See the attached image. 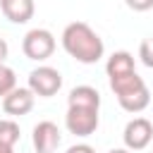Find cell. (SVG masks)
I'll return each instance as SVG.
<instances>
[{
  "instance_id": "obj_17",
  "label": "cell",
  "mask_w": 153,
  "mask_h": 153,
  "mask_svg": "<svg viewBox=\"0 0 153 153\" xmlns=\"http://www.w3.org/2000/svg\"><path fill=\"white\" fill-rule=\"evenodd\" d=\"M7 55H10V48H7V41H5V38H0V65H5V60H7Z\"/></svg>"
},
{
  "instance_id": "obj_13",
  "label": "cell",
  "mask_w": 153,
  "mask_h": 153,
  "mask_svg": "<svg viewBox=\"0 0 153 153\" xmlns=\"http://www.w3.org/2000/svg\"><path fill=\"white\" fill-rule=\"evenodd\" d=\"M17 88V76H14V69L7 67V65H0V98H5L10 91Z\"/></svg>"
},
{
  "instance_id": "obj_11",
  "label": "cell",
  "mask_w": 153,
  "mask_h": 153,
  "mask_svg": "<svg viewBox=\"0 0 153 153\" xmlns=\"http://www.w3.org/2000/svg\"><path fill=\"white\" fill-rule=\"evenodd\" d=\"M105 72H108V79H110V76H122V74H129V72H136L131 53H127V50H117V53H112V55L108 57Z\"/></svg>"
},
{
  "instance_id": "obj_6",
  "label": "cell",
  "mask_w": 153,
  "mask_h": 153,
  "mask_svg": "<svg viewBox=\"0 0 153 153\" xmlns=\"http://www.w3.org/2000/svg\"><path fill=\"white\" fill-rule=\"evenodd\" d=\"M122 139H124V146L129 151H143L151 143V139H153V124H151V120L134 117L131 122H127Z\"/></svg>"
},
{
  "instance_id": "obj_7",
  "label": "cell",
  "mask_w": 153,
  "mask_h": 153,
  "mask_svg": "<svg viewBox=\"0 0 153 153\" xmlns=\"http://www.w3.org/2000/svg\"><path fill=\"white\" fill-rule=\"evenodd\" d=\"M31 141H33L36 153H53V151L60 146L62 136H60V129H57V124H55V122L43 120V122H38V124L33 127Z\"/></svg>"
},
{
  "instance_id": "obj_9",
  "label": "cell",
  "mask_w": 153,
  "mask_h": 153,
  "mask_svg": "<svg viewBox=\"0 0 153 153\" xmlns=\"http://www.w3.org/2000/svg\"><path fill=\"white\" fill-rule=\"evenodd\" d=\"M0 10L12 24H26L33 17L36 7L33 0H0Z\"/></svg>"
},
{
  "instance_id": "obj_16",
  "label": "cell",
  "mask_w": 153,
  "mask_h": 153,
  "mask_svg": "<svg viewBox=\"0 0 153 153\" xmlns=\"http://www.w3.org/2000/svg\"><path fill=\"white\" fill-rule=\"evenodd\" d=\"M67 153H96V148L88 143H76V146H69Z\"/></svg>"
},
{
  "instance_id": "obj_2",
  "label": "cell",
  "mask_w": 153,
  "mask_h": 153,
  "mask_svg": "<svg viewBox=\"0 0 153 153\" xmlns=\"http://www.w3.org/2000/svg\"><path fill=\"white\" fill-rule=\"evenodd\" d=\"M110 88L117 96L122 110H127V112H141L151 103V91L136 72H129L122 76H110Z\"/></svg>"
},
{
  "instance_id": "obj_18",
  "label": "cell",
  "mask_w": 153,
  "mask_h": 153,
  "mask_svg": "<svg viewBox=\"0 0 153 153\" xmlns=\"http://www.w3.org/2000/svg\"><path fill=\"white\" fill-rule=\"evenodd\" d=\"M108 153H134V151H129V148H112V151H108Z\"/></svg>"
},
{
  "instance_id": "obj_8",
  "label": "cell",
  "mask_w": 153,
  "mask_h": 153,
  "mask_svg": "<svg viewBox=\"0 0 153 153\" xmlns=\"http://www.w3.org/2000/svg\"><path fill=\"white\" fill-rule=\"evenodd\" d=\"M33 98H36V93L26 86V88H14V91H10L5 98H2V110L7 112V115H14V117H19V115H26V112H31V108H33Z\"/></svg>"
},
{
  "instance_id": "obj_12",
  "label": "cell",
  "mask_w": 153,
  "mask_h": 153,
  "mask_svg": "<svg viewBox=\"0 0 153 153\" xmlns=\"http://www.w3.org/2000/svg\"><path fill=\"white\" fill-rule=\"evenodd\" d=\"M19 136H22L19 134V124L14 120H0V146L14 148Z\"/></svg>"
},
{
  "instance_id": "obj_15",
  "label": "cell",
  "mask_w": 153,
  "mask_h": 153,
  "mask_svg": "<svg viewBox=\"0 0 153 153\" xmlns=\"http://www.w3.org/2000/svg\"><path fill=\"white\" fill-rule=\"evenodd\" d=\"M124 2L134 12H148V10H153V0H124Z\"/></svg>"
},
{
  "instance_id": "obj_14",
  "label": "cell",
  "mask_w": 153,
  "mask_h": 153,
  "mask_svg": "<svg viewBox=\"0 0 153 153\" xmlns=\"http://www.w3.org/2000/svg\"><path fill=\"white\" fill-rule=\"evenodd\" d=\"M139 57H141V62H143L148 69H153V38H143V41H141V45H139Z\"/></svg>"
},
{
  "instance_id": "obj_19",
  "label": "cell",
  "mask_w": 153,
  "mask_h": 153,
  "mask_svg": "<svg viewBox=\"0 0 153 153\" xmlns=\"http://www.w3.org/2000/svg\"><path fill=\"white\" fill-rule=\"evenodd\" d=\"M0 153H14V148H7V146H0Z\"/></svg>"
},
{
  "instance_id": "obj_4",
  "label": "cell",
  "mask_w": 153,
  "mask_h": 153,
  "mask_svg": "<svg viewBox=\"0 0 153 153\" xmlns=\"http://www.w3.org/2000/svg\"><path fill=\"white\" fill-rule=\"evenodd\" d=\"M29 88L41 98H50L62 88V74L55 67L41 65V67L29 72Z\"/></svg>"
},
{
  "instance_id": "obj_10",
  "label": "cell",
  "mask_w": 153,
  "mask_h": 153,
  "mask_svg": "<svg viewBox=\"0 0 153 153\" xmlns=\"http://www.w3.org/2000/svg\"><path fill=\"white\" fill-rule=\"evenodd\" d=\"M67 103L69 105H76V108H96L100 110V93L93 88V86H74L67 96Z\"/></svg>"
},
{
  "instance_id": "obj_1",
  "label": "cell",
  "mask_w": 153,
  "mask_h": 153,
  "mask_svg": "<svg viewBox=\"0 0 153 153\" xmlns=\"http://www.w3.org/2000/svg\"><path fill=\"white\" fill-rule=\"evenodd\" d=\"M62 48L67 50L69 57H74L81 65H96L103 53V38L86 24V22H72L62 31Z\"/></svg>"
},
{
  "instance_id": "obj_3",
  "label": "cell",
  "mask_w": 153,
  "mask_h": 153,
  "mask_svg": "<svg viewBox=\"0 0 153 153\" xmlns=\"http://www.w3.org/2000/svg\"><path fill=\"white\" fill-rule=\"evenodd\" d=\"M22 50L29 60L43 62L55 53V36L48 29H31L22 41Z\"/></svg>"
},
{
  "instance_id": "obj_5",
  "label": "cell",
  "mask_w": 153,
  "mask_h": 153,
  "mask_svg": "<svg viewBox=\"0 0 153 153\" xmlns=\"http://www.w3.org/2000/svg\"><path fill=\"white\" fill-rule=\"evenodd\" d=\"M65 124L74 136H91L98 129V110L96 108H76L69 105L65 115Z\"/></svg>"
},
{
  "instance_id": "obj_20",
  "label": "cell",
  "mask_w": 153,
  "mask_h": 153,
  "mask_svg": "<svg viewBox=\"0 0 153 153\" xmlns=\"http://www.w3.org/2000/svg\"><path fill=\"white\" fill-rule=\"evenodd\" d=\"M151 153H153V151H151Z\"/></svg>"
}]
</instances>
